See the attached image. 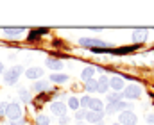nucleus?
Here are the masks:
<instances>
[{
  "instance_id": "obj_27",
  "label": "nucleus",
  "mask_w": 154,
  "mask_h": 125,
  "mask_svg": "<svg viewBox=\"0 0 154 125\" xmlns=\"http://www.w3.org/2000/svg\"><path fill=\"white\" fill-rule=\"evenodd\" d=\"M5 113H7V104L2 102V104H0V116H4Z\"/></svg>"
},
{
  "instance_id": "obj_4",
  "label": "nucleus",
  "mask_w": 154,
  "mask_h": 125,
  "mask_svg": "<svg viewBox=\"0 0 154 125\" xmlns=\"http://www.w3.org/2000/svg\"><path fill=\"white\" fill-rule=\"evenodd\" d=\"M136 122H138V118L134 113H131V111L120 113V125H136Z\"/></svg>"
},
{
  "instance_id": "obj_5",
  "label": "nucleus",
  "mask_w": 154,
  "mask_h": 125,
  "mask_svg": "<svg viewBox=\"0 0 154 125\" xmlns=\"http://www.w3.org/2000/svg\"><path fill=\"white\" fill-rule=\"evenodd\" d=\"M79 43L82 46H88V48H104L106 46L104 41H100V40H90V38H81Z\"/></svg>"
},
{
  "instance_id": "obj_33",
  "label": "nucleus",
  "mask_w": 154,
  "mask_h": 125,
  "mask_svg": "<svg viewBox=\"0 0 154 125\" xmlns=\"http://www.w3.org/2000/svg\"><path fill=\"white\" fill-rule=\"evenodd\" d=\"M113 125H120V124H113Z\"/></svg>"
},
{
  "instance_id": "obj_1",
  "label": "nucleus",
  "mask_w": 154,
  "mask_h": 125,
  "mask_svg": "<svg viewBox=\"0 0 154 125\" xmlns=\"http://www.w3.org/2000/svg\"><path fill=\"white\" fill-rule=\"evenodd\" d=\"M22 66H13L11 70H7L5 73H4V81L7 84H16V81H18V77L22 75Z\"/></svg>"
},
{
  "instance_id": "obj_30",
  "label": "nucleus",
  "mask_w": 154,
  "mask_h": 125,
  "mask_svg": "<svg viewBox=\"0 0 154 125\" xmlns=\"http://www.w3.org/2000/svg\"><path fill=\"white\" fill-rule=\"evenodd\" d=\"M11 125H23V120H11Z\"/></svg>"
},
{
  "instance_id": "obj_9",
  "label": "nucleus",
  "mask_w": 154,
  "mask_h": 125,
  "mask_svg": "<svg viewBox=\"0 0 154 125\" xmlns=\"http://www.w3.org/2000/svg\"><path fill=\"white\" fill-rule=\"evenodd\" d=\"M25 75H27L29 79H39V77L43 75V70H41V68H38V66H34V68L25 70Z\"/></svg>"
},
{
  "instance_id": "obj_29",
  "label": "nucleus",
  "mask_w": 154,
  "mask_h": 125,
  "mask_svg": "<svg viewBox=\"0 0 154 125\" xmlns=\"http://www.w3.org/2000/svg\"><path fill=\"white\" fill-rule=\"evenodd\" d=\"M59 122H61L63 125H65V124H68V116H66V115H65V116H59Z\"/></svg>"
},
{
  "instance_id": "obj_18",
  "label": "nucleus",
  "mask_w": 154,
  "mask_h": 125,
  "mask_svg": "<svg viewBox=\"0 0 154 125\" xmlns=\"http://www.w3.org/2000/svg\"><path fill=\"white\" fill-rule=\"evenodd\" d=\"M93 73H95V70H93V68H84V70H82V73H81V77H82L84 81H90V79H93Z\"/></svg>"
},
{
  "instance_id": "obj_15",
  "label": "nucleus",
  "mask_w": 154,
  "mask_h": 125,
  "mask_svg": "<svg viewBox=\"0 0 154 125\" xmlns=\"http://www.w3.org/2000/svg\"><path fill=\"white\" fill-rule=\"evenodd\" d=\"M32 89L34 91H47V89H50V86H48L47 81H38V82L32 86Z\"/></svg>"
},
{
  "instance_id": "obj_24",
  "label": "nucleus",
  "mask_w": 154,
  "mask_h": 125,
  "mask_svg": "<svg viewBox=\"0 0 154 125\" xmlns=\"http://www.w3.org/2000/svg\"><path fill=\"white\" fill-rule=\"evenodd\" d=\"M90 102H91V97H81V100H79V106H82V107H88L90 106Z\"/></svg>"
},
{
  "instance_id": "obj_20",
  "label": "nucleus",
  "mask_w": 154,
  "mask_h": 125,
  "mask_svg": "<svg viewBox=\"0 0 154 125\" xmlns=\"http://www.w3.org/2000/svg\"><path fill=\"white\" fill-rule=\"evenodd\" d=\"M108 100H109V104H113V102H120L122 100V95L116 91V93H111V95H108Z\"/></svg>"
},
{
  "instance_id": "obj_13",
  "label": "nucleus",
  "mask_w": 154,
  "mask_h": 125,
  "mask_svg": "<svg viewBox=\"0 0 154 125\" xmlns=\"http://www.w3.org/2000/svg\"><path fill=\"white\" fill-rule=\"evenodd\" d=\"M109 86H111L113 89H116V91H120V89L124 88V79L115 75V77H111V79H109Z\"/></svg>"
},
{
  "instance_id": "obj_14",
  "label": "nucleus",
  "mask_w": 154,
  "mask_h": 125,
  "mask_svg": "<svg viewBox=\"0 0 154 125\" xmlns=\"http://www.w3.org/2000/svg\"><path fill=\"white\" fill-rule=\"evenodd\" d=\"M4 34H5V36H9V38H18V36H22V34H23V29H5V31H4Z\"/></svg>"
},
{
  "instance_id": "obj_3",
  "label": "nucleus",
  "mask_w": 154,
  "mask_h": 125,
  "mask_svg": "<svg viewBox=\"0 0 154 125\" xmlns=\"http://www.w3.org/2000/svg\"><path fill=\"white\" fill-rule=\"evenodd\" d=\"M11 120H20L22 118V107L20 104L13 102V104H7V113H5Z\"/></svg>"
},
{
  "instance_id": "obj_2",
  "label": "nucleus",
  "mask_w": 154,
  "mask_h": 125,
  "mask_svg": "<svg viewBox=\"0 0 154 125\" xmlns=\"http://www.w3.org/2000/svg\"><path fill=\"white\" fill-rule=\"evenodd\" d=\"M106 111L109 113V115H113V113H124V111H131V104H127V102H113V104H109L108 107H106Z\"/></svg>"
},
{
  "instance_id": "obj_26",
  "label": "nucleus",
  "mask_w": 154,
  "mask_h": 125,
  "mask_svg": "<svg viewBox=\"0 0 154 125\" xmlns=\"http://www.w3.org/2000/svg\"><path fill=\"white\" fill-rule=\"evenodd\" d=\"M68 106H70L72 109H77V107H79V100H77L75 97H72V98H68Z\"/></svg>"
},
{
  "instance_id": "obj_8",
  "label": "nucleus",
  "mask_w": 154,
  "mask_h": 125,
  "mask_svg": "<svg viewBox=\"0 0 154 125\" xmlns=\"http://www.w3.org/2000/svg\"><path fill=\"white\" fill-rule=\"evenodd\" d=\"M145 40H147V31H145V29H136V31L133 32V41L143 43Z\"/></svg>"
},
{
  "instance_id": "obj_10",
  "label": "nucleus",
  "mask_w": 154,
  "mask_h": 125,
  "mask_svg": "<svg viewBox=\"0 0 154 125\" xmlns=\"http://www.w3.org/2000/svg\"><path fill=\"white\" fill-rule=\"evenodd\" d=\"M108 88H109V81H108V77H100L99 81H97V91H100V93H106L108 91Z\"/></svg>"
},
{
  "instance_id": "obj_23",
  "label": "nucleus",
  "mask_w": 154,
  "mask_h": 125,
  "mask_svg": "<svg viewBox=\"0 0 154 125\" xmlns=\"http://www.w3.org/2000/svg\"><path fill=\"white\" fill-rule=\"evenodd\" d=\"M134 48H131V46H124V48H118V50H111L113 54H116V55H120V54H129V52H133Z\"/></svg>"
},
{
  "instance_id": "obj_32",
  "label": "nucleus",
  "mask_w": 154,
  "mask_h": 125,
  "mask_svg": "<svg viewBox=\"0 0 154 125\" xmlns=\"http://www.w3.org/2000/svg\"><path fill=\"white\" fill-rule=\"evenodd\" d=\"M2 70H4V64H2V63H0V73H2Z\"/></svg>"
},
{
  "instance_id": "obj_19",
  "label": "nucleus",
  "mask_w": 154,
  "mask_h": 125,
  "mask_svg": "<svg viewBox=\"0 0 154 125\" xmlns=\"http://www.w3.org/2000/svg\"><path fill=\"white\" fill-rule=\"evenodd\" d=\"M45 32H47L45 29H39V31H34V32H31V34H29V41H36L39 36H41V34H45Z\"/></svg>"
},
{
  "instance_id": "obj_28",
  "label": "nucleus",
  "mask_w": 154,
  "mask_h": 125,
  "mask_svg": "<svg viewBox=\"0 0 154 125\" xmlns=\"http://www.w3.org/2000/svg\"><path fill=\"white\" fill-rule=\"evenodd\" d=\"M86 116V111H77L75 113V120H82Z\"/></svg>"
},
{
  "instance_id": "obj_6",
  "label": "nucleus",
  "mask_w": 154,
  "mask_h": 125,
  "mask_svg": "<svg viewBox=\"0 0 154 125\" xmlns=\"http://www.w3.org/2000/svg\"><path fill=\"white\" fill-rule=\"evenodd\" d=\"M140 95H142V89L138 86H134V84H131V86H127L124 89V97L125 98H140Z\"/></svg>"
},
{
  "instance_id": "obj_16",
  "label": "nucleus",
  "mask_w": 154,
  "mask_h": 125,
  "mask_svg": "<svg viewBox=\"0 0 154 125\" xmlns=\"http://www.w3.org/2000/svg\"><path fill=\"white\" fill-rule=\"evenodd\" d=\"M50 81H52V82H66V81H68V75H65V73H54V75H52V77H50Z\"/></svg>"
},
{
  "instance_id": "obj_22",
  "label": "nucleus",
  "mask_w": 154,
  "mask_h": 125,
  "mask_svg": "<svg viewBox=\"0 0 154 125\" xmlns=\"http://www.w3.org/2000/svg\"><path fill=\"white\" fill-rule=\"evenodd\" d=\"M86 89L88 91H97V81H93V79L86 81Z\"/></svg>"
},
{
  "instance_id": "obj_11",
  "label": "nucleus",
  "mask_w": 154,
  "mask_h": 125,
  "mask_svg": "<svg viewBox=\"0 0 154 125\" xmlns=\"http://www.w3.org/2000/svg\"><path fill=\"white\" fill-rule=\"evenodd\" d=\"M93 113H102V109H104V106H102V102L99 100V98H91V102H90V106H88Z\"/></svg>"
},
{
  "instance_id": "obj_31",
  "label": "nucleus",
  "mask_w": 154,
  "mask_h": 125,
  "mask_svg": "<svg viewBox=\"0 0 154 125\" xmlns=\"http://www.w3.org/2000/svg\"><path fill=\"white\" fill-rule=\"evenodd\" d=\"M145 120H147V122H149V124H154V115H149V116H147V118H145Z\"/></svg>"
},
{
  "instance_id": "obj_25",
  "label": "nucleus",
  "mask_w": 154,
  "mask_h": 125,
  "mask_svg": "<svg viewBox=\"0 0 154 125\" xmlns=\"http://www.w3.org/2000/svg\"><path fill=\"white\" fill-rule=\"evenodd\" d=\"M20 97H22L23 102H31V95H29L27 89H20Z\"/></svg>"
},
{
  "instance_id": "obj_21",
  "label": "nucleus",
  "mask_w": 154,
  "mask_h": 125,
  "mask_svg": "<svg viewBox=\"0 0 154 125\" xmlns=\"http://www.w3.org/2000/svg\"><path fill=\"white\" fill-rule=\"evenodd\" d=\"M36 124H38V125H48V124H50V120H48V116L39 115L38 118H36Z\"/></svg>"
},
{
  "instance_id": "obj_12",
  "label": "nucleus",
  "mask_w": 154,
  "mask_h": 125,
  "mask_svg": "<svg viewBox=\"0 0 154 125\" xmlns=\"http://www.w3.org/2000/svg\"><path fill=\"white\" fill-rule=\"evenodd\" d=\"M90 124H99V122H102V113H86V116H84Z\"/></svg>"
},
{
  "instance_id": "obj_7",
  "label": "nucleus",
  "mask_w": 154,
  "mask_h": 125,
  "mask_svg": "<svg viewBox=\"0 0 154 125\" xmlns=\"http://www.w3.org/2000/svg\"><path fill=\"white\" fill-rule=\"evenodd\" d=\"M50 111L54 115H57V116H65L66 115V106L61 104V102H52L50 104Z\"/></svg>"
},
{
  "instance_id": "obj_17",
  "label": "nucleus",
  "mask_w": 154,
  "mask_h": 125,
  "mask_svg": "<svg viewBox=\"0 0 154 125\" xmlns=\"http://www.w3.org/2000/svg\"><path fill=\"white\" fill-rule=\"evenodd\" d=\"M47 66L52 68V70H61V68H63L61 61H56V59H47Z\"/></svg>"
}]
</instances>
